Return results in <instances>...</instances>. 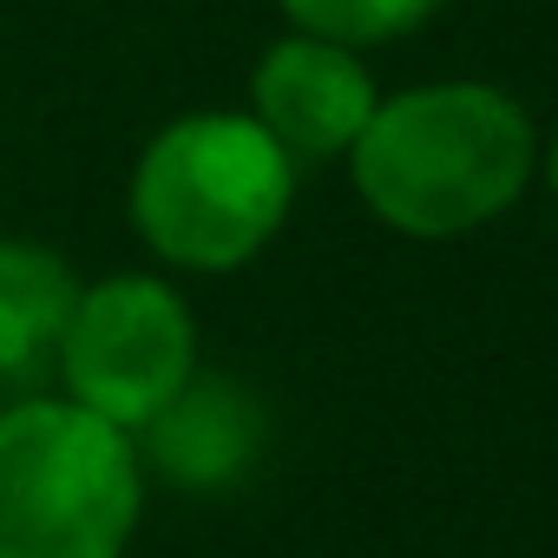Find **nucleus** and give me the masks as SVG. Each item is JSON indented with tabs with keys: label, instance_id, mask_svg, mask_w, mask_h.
Wrapping results in <instances>:
<instances>
[{
	"label": "nucleus",
	"instance_id": "nucleus-1",
	"mask_svg": "<svg viewBox=\"0 0 558 558\" xmlns=\"http://www.w3.org/2000/svg\"><path fill=\"white\" fill-rule=\"evenodd\" d=\"M355 184L368 210L408 236H460L493 223L532 178V125L493 86H421L362 125Z\"/></svg>",
	"mask_w": 558,
	"mask_h": 558
},
{
	"label": "nucleus",
	"instance_id": "nucleus-2",
	"mask_svg": "<svg viewBox=\"0 0 558 558\" xmlns=\"http://www.w3.org/2000/svg\"><path fill=\"white\" fill-rule=\"evenodd\" d=\"M296 158L256 119L197 112L151 138L132 178V223L165 263L236 269L290 217Z\"/></svg>",
	"mask_w": 558,
	"mask_h": 558
},
{
	"label": "nucleus",
	"instance_id": "nucleus-3",
	"mask_svg": "<svg viewBox=\"0 0 558 558\" xmlns=\"http://www.w3.org/2000/svg\"><path fill=\"white\" fill-rule=\"evenodd\" d=\"M138 525L132 440L80 401L0 414V558H119Z\"/></svg>",
	"mask_w": 558,
	"mask_h": 558
},
{
	"label": "nucleus",
	"instance_id": "nucleus-4",
	"mask_svg": "<svg viewBox=\"0 0 558 558\" xmlns=\"http://www.w3.org/2000/svg\"><path fill=\"white\" fill-rule=\"evenodd\" d=\"M191 368H197V329L165 283L112 276L99 290H80L66 342H60L66 401L132 434V427H151L178 401Z\"/></svg>",
	"mask_w": 558,
	"mask_h": 558
},
{
	"label": "nucleus",
	"instance_id": "nucleus-5",
	"mask_svg": "<svg viewBox=\"0 0 558 558\" xmlns=\"http://www.w3.org/2000/svg\"><path fill=\"white\" fill-rule=\"evenodd\" d=\"M250 99H256V125L290 158H336L375 119L368 66L349 47L316 40V34L269 47L256 80H250Z\"/></svg>",
	"mask_w": 558,
	"mask_h": 558
},
{
	"label": "nucleus",
	"instance_id": "nucleus-6",
	"mask_svg": "<svg viewBox=\"0 0 558 558\" xmlns=\"http://www.w3.org/2000/svg\"><path fill=\"white\" fill-rule=\"evenodd\" d=\"M80 283L40 243H0V401H34L60 375Z\"/></svg>",
	"mask_w": 558,
	"mask_h": 558
},
{
	"label": "nucleus",
	"instance_id": "nucleus-7",
	"mask_svg": "<svg viewBox=\"0 0 558 558\" xmlns=\"http://www.w3.org/2000/svg\"><path fill=\"white\" fill-rule=\"evenodd\" d=\"M145 434H151V460L178 486H223L250 466L263 427H256V408L230 381H184L178 401Z\"/></svg>",
	"mask_w": 558,
	"mask_h": 558
},
{
	"label": "nucleus",
	"instance_id": "nucleus-8",
	"mask_svg": "<svg viewBox=\"0 0 558 558\" xmlns=\"http://www.w3.org/2000/svg\"><path fill=\"white\" fill-rule=\"evenodd\" d=\"M440 0H283V14L336 47H368V40H395L408 27H421Z\"/></svg>",
	"mask_w": 558,
	"mask_h": 558
}]
</instances>
